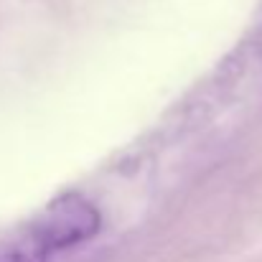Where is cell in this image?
I'll use <instances>...</instances> for the list:
<instances>
[{
  "label": "cell",
  "instance_id": "obj_1",
  "mask_svg": "<svg viewBox=\"0 0 262 262\" xmlns=\"http://www.w3.org/2000/svg\"><path fill=\"white\" fill-rule=\"evenodd\" d=\"M99 229V214L79 196H64L54 201L33 224L31 232L46 245L49 252L79 245Z\"/></svg>",
  "mask_w": 262,
  "mask_h": 262
},
{
  "label": "cell",
  "instance_id": "obj_2",
  "mask_svg": "<svg viewBox=\"0 0 262 262\" xmlns=\"http://www.w3.org/2000/svg\"><path fill=\"white\" fill-rule=\"evenodd\" d=\"M49 255L51 252L31 232V227L18 234L0 237V262H46Z\"/></svg>",
  "mask_w": 262,
  "mask_h": 262
}]
</instances>
